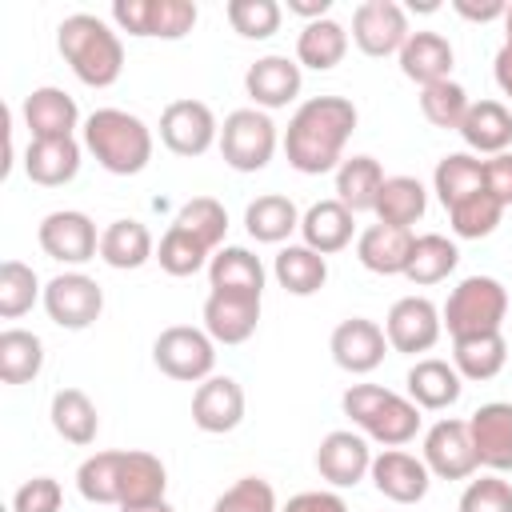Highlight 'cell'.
<instances>
[{
    "instance_id": "cell-37",
    "label": "cell",
    "mask_w": 512,
    "mask_h": 512,
    "mask_svg": "<svg viewBox=\"0 0 512 512\" xmlns=\"http://www.w3.org/2000/svg\"><path fill=\"white\" fill-rule=\"evenodd\" d=\"M460 264V248L456 240L440 236V232H424L412 240V256H408V268H404V280H412L416 288H428V284H440L456 272Z\"/></svg>"
},
{
    "instance_id": "cell-4",
    "label": "cell",
    "mask_w": 512,
    "mask_h": 512,
    "mask_svg": "<svg viewBox=\"0 0 512 512\" xmlns=\"http://www.w3.org/2000/svg\"><path fill=\"white\" fill-rule=\"evenodd\" d=\"M340 408L368 440L384 448H404L420 432V408L408 396L380 388V384H352L340 396Z\"/></svg>"
},
{
    "instance_id": "cell-9",
    "label": "cell",
    "mask_w": 512,
    "mask_h": 512,
    "mask_svg": "<svg viewBox=\"0 0 512 512\" xmlns=\"http://www.w3.org/2000/svg\"><path fill=\"white\" fill-rule=\"evenodd\" d=\"M44 312L56 328L84 332L104 312V288L88 272H60L44 284Z\"/></svg>"
},
{
    "instance_id": "cell-29",
    "label": "cell",
    "mask_w": 512,
    "mask_h": 512,
    "mask_svg": "<svg viewBox=\"0 0 512 512\" xmlns=\"http://www.w3.org/2000/svg\"><path fill=\"white\" fill-rule=\"evenodd\" d=\"M208 288L212 292H244V296H264V264L256 252L240 244H224L208 260Z\"/></svg>"
},
{
    "instance_id": "cell-56",
    "label": "cell",
    "mask_w": 512,
    "mask_h": 512,
    "mask_svg": "<svg viewBox=\"0 0 512 512\" xmlns=\"http://www.w3.org/2000/svg\"><path fill=\"white\" fill-rule=\"evenodd\" d=\"M328 8H332V0H288V12L304 16L308 24H312V20H324V16H328Z\"/></svg>"
},
{
    "instance_id": "cell-55",
    "label": "cell",
    "mask_w": 512,
    "mask_h": 512,
    "mask_svg": "<svg viewBox=\"0 0 512 512\" xmlns=\"http://www.w3.org/2000/svg\"><path fill=\"white\" fill-rule=\"evenodd\" d=\"M492 76H496V88L508 96V108H512V44L504 40L496 60H492Z\"/></svg>"
},
{
    "instance_id": "cell-58",
    "label": "cell",
    "mask_w": 512,
    "mask_h": 512,
    "mask_svg": "<svg viewBox=\"0 0 512 512\" xmlns=\"http://www.w3.org/2000/svg\"><path fill=\"white\" fill-rule=\"evenodd\" d=\"M504 40L512 44V4H508V12H504Z\"/></svg>"
},
{
    "instance_id": "cell-12",
    "label": "cell",
    "mask_w": 512,
    "mask_h": 512,
    "mask_svg": "<svg viewBox=\"0 0 512 512\" xmlns=\"http://www.w3.org/2000/svg\"><path fill=\"white\" fill-rule=\"evenodd\" d=\"M160 140L168 152L176 156H204L216 140H220V124H216V112L204 104V100H172L164 112H160Z\"/></svg>"
},
{
    "instance_id": "cell-42",
    "label": "cell",
    "mask_w": 512,
    "mask_h": 512,
    "mask_svg": "<svg viewBox=\"0 0 512 512\" xmlns=\"http://www.w3.org/2000/svg\"><path fill=\"white\" fill-rule=\"evenodd\" d=\"M120 464H124V448L112 452H92L80 468H76V488L88 504H116L120 508Z\"/></svg>"
},
{
    "instance_id": "cell-44",
    "label": "cell",
    "mask_w": 512,
    "mask_h": 512,
    "mask_svg": "<svg viewBox=\"0 0 512 512\" xmlns=\"http://www.w3.org/2000/svg\"><path fill=\"white\" fill-rule=\"evenodd\" d=\"M36 300H44L40 276L24 260H4L0 264V316L20 320L24 312H32Z\"/></svg>"
},
{
    "instance_id": "cell-53",
    "label": "cell",
    "mask_w": 512,
    "mask_h": 512,
    "mask_svg": "<svg viewBox=\"0 0 512 512\" xmlns=\"http://www.w3.org/2000/svg\"><path fill=\"white\" fill-rule=\"evenodd\" d=\"M280 512H348V504H344L340 492L312 488V492H296V496H288V504H284Z\"/></svg>"
},
{
    "instance_id": "cell-10",
    "label": "cell",
    "mask_w": 512,
    "mask_h": 512,
    "mask_svg": "<svg viewBox=\"0 0 512 512\" xmlns=\"http://www.w3.org/2000/svg\"><path fill=\"white\" fill-rule=\"evenodd\" d=\"M36 240L44 248L48 260L56 264H88L92 256H100V236H96V224L88 212L80 208H56L40 220L36 228Z\"/></svg>"
},
{
    "instance_id": "cell-54",
    "label": "cell",
    "mask_w": 512,
    "mask_h": 512,
    "mask_svg": "<svg viewBox=\"0 0 512 512\" xmlns=\"http://www.w3.org/2000/svg\"><path fill=\"white\" fill-rule=\"evenodd\" d=\"M452 8H456V16H464V20H472V24H488V20H504V12H508V4L504 0H452Z\"/></svg>"
},
{
    "instance_id": "cell-47",
    "label": "cell",
    "mask_w": 512,
    "mask_h": 512,
    "mask_svg": "<svg viewBox=\"0 0 512 512\" xmlns=\"http://www.w3.org/2000/svg\"><path fill=\"white\" fill-rule=\"evenodd\" d=\"M172 224H180V228L192 232L208 252H216V248L224 244V232H228V212H224V204L212 200V196H192V200L176 212Z\"/></svg>"
},
{
    "instance_id": "cell-51",
    "label": "cell",
    "mask_w": 512,
    "mask_h": 512,
    "mask_svg": "<svg viewBox=\"0 0 512 512\" xmlns=\"http://www.w3.org/2000/svg\"><path fill=\"white\" fill-rule=\"evenodd\" d=\"M64 488L52 476H32L12 492V512H60Z\"/></svg>"
},
{
    "instance_id": "cell-7",
    "label": "cell",
    "mask_w": 512,
    "mask_h": 512,
    "mask_svg": "<svg viewBox=\"0 0 512 512\" xmlns=\"http://www.w3.org/2000/svg\"><path fill=\"white\" fill-rule=\"evenodd\" d=\"M152 364L168 376V380H184V384H200L208 376H216V340L204 328L192 324H172L152 340Z\"/></svg>"
},
{
    "instance_id": "cell-5",
    "label": "cell",
    "mask_w": 512,
    "mask_h": 512,
    "mask_svg": "<svg viewBox=\"0 0 512 512\" xmlns=\"http://www.w3.org/2000/svg\"><path fill=\"white\" fill-rule=\"evenodd\" d=\"M504 316H508V288L496 276H464L448 292V304L440 308V320L452 340L500 332Z\"/></svg>"
},
{
    "instance_id": "cell-16",
    "label": "cell",
    "mask_w": 512,
    "mask_h": 512,
    "mask_svg": "<svg viewBox=\"0 0 512 512\" xmlns=\"http://www.w3.org/2000/svg\"><path fill=\"white\" fill-rule=\"evenodd\" d=\"M316 472L320 480H328L332 488H356L368 472H372V448L364 432L352 428H336L320 440L316 448Z\"/></svg>"
},
{
    "instance_id": "cell-57",
    "label": "cell",
    "mask_w": 512,
    "mask_h": 512,
    "mask_svg": "<svg viewBox=\"0 0 512 512\" xmlns=\"http://www.w3.org/2000/svg\"><path fill=\"white\" fill-rule=\"evenodd\" d=\"M120 512H176L168 500H156V504H136V508H120Z\"/></svg>"
},
{
    "instance_id": "cell-13",
    "label": "cell",
    "mask_w": 512,
    "mask_h": 512,
    "mask_svg": "<svg viewBox=\"0 0 512 512\" xmlns=\"http://www.w3.org/2000/svg\"><path fill=\"white\" fill-rule=\"evenodd\" d=\"M420 460L428 464V472L436 480H468L480 460H476V448H472V432H468V420H456V416H444L436 420L428 432H424V452Z\"/></svg>"
},
{
    "instance_id": "cell-3",
    "label": "cell",
    "mask_w": 512,
    "mask_h": 512,
    "mask_svg": "<svg viewBox=\"0 0 512 512\" xmlns=\"http://www.w3.org/2000/svg\"><path fill=\"white\" fill-rule=\"evenodd\" d=\"M84 148L112 176H136L152 160V128L124 108H96L84 116Z\"/></svg>"
},
{
    "instance_id": "cell-28",
    "label": "cell",
    "mask_w": 512,
    "mask_h": 512,
    "mask_svg": "<svg viewBox=\"0 0 512 512\" xmlns=\"http://www.w3.org/2000/svg\"><path fill=\"white\" fill-rule=\"evenodd\" d=\"M396 60H400V72H404L412 84L428 88V84L452 80V60H456V52H452L448 36H440V32H412Z\"/></svg>"
},
{
    "instance_id": "cell-38",
    "label": "cell",
    "mask_w": 512,
    "mask_h": 512,
    "mask_svg": "<svg viewBox=\"0 0 512 512\" xmlns=\"http://www.w3.org/2000/svg\"><path fill=\"white\" fill-rule=\"evenodd\" d=\"M48 416H52L56 436L68 440V444H76V448H88V444L96 440V432H100L96 404H92L88 392H80V388H60V392L52 396Z\"/></svg>"
},
{
    "instance_id": "cell-1",
    "label": "cell",
    "mask_w": 512,
    "mask_h": 512,
    "mask_svg": "<svg viewBox=\"0 0 512 512\" xmlns=\"http://www.w3.org/2000/svg\"><path fill=\"white\" fill-rule=\"evenodd\" d=\"M356 104L348 96H308L288 128H284V156L304 176H324L344 164V144L356 132Z\"/></svg>"
},
{
    "instance_id": "cell-2",
    "label": "cell",
    "mask_w": 512,
    "mask_h": 512,
    "mask_svg": "<svg viewBox=\"0 0 512 512\" xmlns=\"http://www.w3.org/2000/svg\"><path fill=\"white\" fill-rule=\"evenodd\" d=\"M56 48L64 56V64L72 68V76L88 88H112L124 72V44L120 32L92 16V12H72L60 20L56 28Z\"/></svg>"
},
{
    "instance_id": "cell-34",
    "label": "cell",
    "mask_w": 512,
    "mask_h": 512,
    "mask_svg": "<svg viewBox=\"0 0 512 512\" xmlns=\"http://www.w3.org/2000/svg\"><path fill=\"white\" fill-rule=\"evenodd\" d=\"M272 276L288 296H316L328 280V256L312 252L308 244H288L276 252Z\"/></svg>"
},
{
    "instance_id": "cell-41",
    "label": "cell",
    "mask_w": 512,
    "mask_h": 512,
    "mask_svg": "<svg viewBox=\"0 0 512 512\" xmlns=\"http://www.w3.org/2000/svg\"><path fill=\"white\" fill-rule=\"evenodd\" d=\"M44 368V340L28 328H4L0 332V380L4 384H28Z\"/></svg>"
},
{
    "instance_id": "cell-23",
    "label": "cell",
    "mask_w": 512,
    "mask_h": 512,
    "mask_svg": "<svg viewBox=\"0 0 512 512\" xmlns=\"http://www.w3.org/2000/svg\"><path fill=\"white\" fill-rule=\"evenodd\" d=\"M404 384H408V400H412L420 412H444V408H452V404L460 400V392H464V376L456 372V364H448V360H440V356L416 360V364L408 368Z\"/></svg>"
},
{
    "instance_id": "cell-32",
    "label": "cell",
    "mask_w": 512,
    "mask_h": 512,
    "mask_svg": "<svg viewBox=\"0 0 512 512\" xmlns=\"http://www.w3.org/2000/svg\"><path fill=\"white\" fill-rule=\"evenodd\" d=\"M432 192L444 204V212L472 200L476 192H484V160L472 152H448L432 172Z\"/></svg>"
},
{
    "instance_id": "cell-20",
    "label": "cell",
    "mask_w": 512,
    "mask_h": 512,
    "mask_svg": "<svg viewBox=\"0 0 512 512\" xmlns=\"http://www.w3.org/2000/svg\"><path fill=\"white\" fill-rule=\"evenodd\" d=\"M300 88H304V72L288 56H260L244 72V92L252 96V108H260V112L288 108L300 96Z\"/></svg>"
},
{
    "instance_id": "cell-43",
    "label": "cell",
    "mask_w": 512,
    "mask_h": 512,
    "mask_svg": "<svg viewBox=\"0 0 512 512\" xmlns=\"http://www.w3.org/2000/svg\"><path fill=\"white\" fill-rule=\"evenodd\" d=\"M468 108H472V100H468L464 84H456V80H440V84L420 88V112H424V120H428L432 128L460 132Z\"/></svg>"
},
{
    "instance_id": "cell-48",
    "label": "cell",
    "mask_w": 512,
    "mask_h": 512,
    "mask_svg": "<svg viewBox=\"0 0 512 512\" xmlns=\"http://www.w3.org/2000/svg\"><path fill=\"white\" fill-rule=\"evenodd\" d=\"M224 16H228L232 32H240L244 40H268L280 32L284 8L276 0H228Z\"/></svg>"
},
{
    "instance_id": "cell-45",
    "label": "cell",
    "mask_w": 512,
    "mask_h": 512,
    "mask_svg": "<svg viewBox=\"0 0 512 512\" xmlns=\"http://www.w3.org/2000/svg\"><path fill=\"white\" fill-rule=\"evenodd\" d=\"M156 260H160V268L168 276H196L200 268H208L212 252L192 232H184L180 224H168V232L156 244Z\"/></svg>"
},
{
    "instance_id": "cell-11",
    "label": "cell",
    "mask_w": 512,
    "mask_h": 512,
    "mask_svg": "<svg viewBox=\"0 0 512 512\" xmlns=\"http://www.w3.org/2000/svg\"><path fill=\"white\" fill-rule=\"evenodd\" d=\"M412 28H408V12L396 0H364L352 12V44L364 56H400V48L408 44Z\"/></svg>"
},
{
    "instance_id": "cell-33",
    "label": "cell",
    "mask_w": 512,
    "mask_h": 512,
    "mask_svg": "<svg viewBox=\"0 0 512 512\" xmlns=\"http://www.w3.org/2000/svg\"><path fill=\"white\" fill-rule=\"evenodd\" d=\"M384 168L376 156H344L336 168V200L356 216V212H376V196L384 188Z\"/></svg>"
},
{
    "instance_id": "cell-30",
    "label": "cell",
    "mask_w": 512,
    "mask_h": 512,
    "mask_svg": "<svg viewBox=\"0 0 512 512\" xmlns=\"http://www.w3.org/2000/svg\"><path fill=\"white\" fill-rule=\"evenodd\" d=\"M100 260L116 272H132V268H144L148 260H156V244H152V232L124 216V220H112L104 232H100Z\"/></svg>"
},
{
    "instance_id": "cell-15",
    "label": "cell",
    "mask_w": 512,
    "mask_h": 512,
    "mask_svg": "<svg viewBox=\"0 0 512 512\" xmlns=\"http://www.w3.org/2000/svg\"><path fill=\"white\" fill-rule=\"evenodd\" d=\"M328 352H332V360H336L344 372L368 376V372H376V368L384 364L388 336H384V328H380L376 320H368V316H348V320H340V324L332 328Z\"/></svg>"
},
{
    "instance_id": "cell-24",
    "label": "cell",
    "mask_w": 512,
    "mask_h": 512,
    "mask_svg": "<svg viewBox=\"0 0 512 512\" xmlns=\"http://www.w3.org/2000/svg\"><path fill=\"white\" fill-rule=\"evenodd\" d=\"M80 152L84 148L76 144V136H64V140H28V148H24V172L40 188H64L80 172Z\"/></svg>"
},
{
    "instance_id": "cell-25",
    "label": "cell",
    "mask_w": 512,
    "mask_h": 512,
    "mask_svg": "<svg viewBox=\"0 0 512 512\" xmlns=\"http://www.w3.org/2000/svg\"><path fill=\"white\" fill-rule=\"evenodd\" d=\"M300 236L312 252L320 256H332V252H344L356 236V216L332 196V200H316L308 204V212L300 216Z\"/></svg>"
},
{
    "instance_id": "cell-39",
    "label": "cell",
    "mask_w": 512,
    "mask_h": 512,
    "mask_svg": "<svg viewBox=\"0 0 512 512\" xmlns=\"http://www.w3.org/2000/svg\"><path fill=\"white\" fill-rule=\"evenodd\" d=\"M428 212V192L416 176H388L380 196H376V224H392V228H408Z\"/></svg>"
},
{
    "instance_id": "cell-36",
    "label": "cell",
    "mask_w": 512,
    "mask_h": 512,
    "mask_svg": "<svg viewBox=\"0 0 512 512\" xmlns=\"http://www.w3.org/2000/svg\"><path fill=\"white\" fill-rule=\"evenodd\" d=\"M300 208L288 200V196H280V192H264V196H256L248 208H244V228H248V236L256 240V244H284L296 228H300Z\"/></svg>"
},
{
    "instance_id": "cell-49",
    "label": "cell",
    "mask_w": 512,
    "mask_h": 512,
    "mask_svg": "<svg viewBox=\"0 0 512 512\" xmlns=\"http://www.w3.org/2000/svg\"><path fill=\"white\" fill-rule=\"evenodd\" d=\"M212 512H280V504H276V488L264 476H240L232 488L216 496Z\"/></svg>"
},
{
    "instance_id": "cell-21",
    "label": "cell",
    "mask_w": 512,
    "mask_h": 512,
    "mask_svg": "<svg viewBox=\"0 0 512 512\" xmlns=\"http://www.w3.org/2000/svg\"><path fill=\"white\" fill-rule=\"evenodd\" d=\"M20 116H24V128H28L32 140H64V136H72L76 128H84L76 100H72L64 88H52V84L32 88V92L24 96Z\"/></svg>"
},
{
    "instance_id": "cell-8",
    "label": "cell",
    "mask_w": 512,
    "mask_h": 512,
    "mask_svg": "<svg viewBox=\"0 0 512 512\" xmlns=\"http://www.w3.org/2000/svg\"><path fill=\"white\" fill-rule=\"evenodd\" d=\"M192 0H112V20L128 36L144 40H184L196 28Z\"/></svg>"
},
{
    "instance_id": "cell-14",
    "label": "cell",
    "mask_w": 512,
    "mask_h": 512,
    "mask_svg": "<svg viewBox=\"0 0 512 512\" xmlns=\"http://www.w3.org/2000/svg\"><path fill=\"white\" fill-rule=\"evenodd\" d=\"M440 332H444V320H440V308L428 296H404L384 316L388 348L404 352V356H420V352L436 348Z\"/></svg>"
},
{
    "instance_id": "cell-19",
    "label": "cell",
    "mask_w": 512,
    "mask_h": 512,
    "mask_svg": "<svg viewBox=\"0 0 512 512\" xmlns=\"http://www.w3.org/2000/svg\"><path fill=\"white\" fill-rule=\"evenodd\" d=\"M244 420V388L232 376H208L192 392V424L208 436H224Z\"/></svg>"
},
{
    "instance_id": "cell-40",
    "label": "cell",
    "mask_w": 512,
    "mask_h": 512,
    "mask_svg": "<svg viewBox=\"0 0 512 512\" xmlns=\"http://www.w3.org/2000/svg\"><path fill=\"white\" fill-rule=\"evenodd\" d=\"M508 360V344L500 332H480V336H460L452 340V364L464 380H492L500 376Z\"/></svg>"
},
{
    "instance_id": "cell-31",
    "label": "cell",
    "mask_w": 512,
    "mask_h": 512,
    "mask_svg": "<svg viewBox=\"0 0 512 512\" xmlns=\"http://www.w3.org/2000/svg\"><path fill=\"white\" fill-rule=\"evenodd\" d=\"M168 492V468L160 456L140 452V448H124V464H120V508H136V504H156Z\"/></svg>"
},
{
    "instance_id": "cell-6",
    "label": "cell",
    "mask_w": 512,
    "mask_h": 512,
    "mask_svg": "<svg viewBox=\"0 0 512 512\" xmlns=\"http://www.w3.org/2000/svg\"><path fill=\"white\" fill-rule=\"evenodd\" d=\"M216 144H220V156H224L228 168H236V172H260L276 156L280 132H276V124H272L268 112H260V108H236V112L224 116Z\"/></svg>"
},
{
    "instance_id": "cell-52",
    "label": "cell",
    "mask_w": 512,
    "mask_h": 512,
    "mask_svg": "<svg viewBox=\"0 0 512 512\" xmlns=\"http://www.w3.org/2000/svg\"><path fill=\"white\" fill-rule=\"evenodd\" d=\"M484 188L504 208H512V152H500V156H488L484 160Z\"/></svg>"
},
{
    "instance_id": "cell-35",
    "label": "cell",
    "mask_w": 512,
    "mask_h": 512,
    "mask_svg": "<svg viewBox=\"0 0 512 512\" xmlns=\"http://www.w3.org/2000/svg\"><path fill=\"white\" fill-rule=\"evenodd\" d=\"M348 52V28L332 16L324 20H312L300 28L296 36V64L300 68H312V72H332Z\"/></svg>"
},
{
    "instance_id": "cell-18",
    "label": "cell",
    "mask_w": 512,
    "mask_h": 512,
    "mask_svg": "<svg viewBox=\"0 0 512 512\" xmlns=\"http://www.w3.org/2000/svg\"><path fill=\"white\" fill-rule=\"evenodd\" d=\"M468 432H472V448L480 468L488 472H512V404L508 400H492L480 404L468 416Z\"/></svg>"
},
{
    "instance_id": "cell-26",
    "label": "cell",
    "mask_w": 512,
    "mask_h": 512,
    "mask_svg": "<svg viewBox=\"0 0 512 512\" xmlns=\"http://www.w3.org/2000/svg\"><path fill=\"white\" fill-rule=\"evenodd\" d=\"M412 232L408 228H392V224H368L356 236V260L376 272V276H404L408 256H412Z\"/></svg>"
},
{
    "instance_id": "cell-50",
    "label": "cell",
    "mask_w": 512,
    "mask_h": 512,
    "mask_svg": "<svg viewBox=\"0 0 512 512\" xmlns=\"http://www.w3.org/2000/svg\"><path fill=\"white\" fill-rule=\"evenodd\" d=\"M460 512H512V484L500 472L468 480L460 492Z\"/></svg>"
},
{
    "instance_id": "cell-27",
    "label": "cell",
    "mask_w": 512,
    "mask_h": 512,
    "mask_svg": "<svg viewBox=\"0 0 512 512\" xmlns=\"http://www.w3.org/2000/svg\"><path fill=\"white\" fill-rule=\"evenodd\" d=\"M460 140L468 144V152L480 156H500L512 148V108L504 100H472L464 124H460Z\"/></svg>"
},
{
    "instance_id": "cell-46",
    "label": "cell",
    "mask_w": 512,
    "mask_h": 512,
    "mask_svg": "<svg viewBox=\"0 0 512 512\" xmlns=\"http://www.w3.org/2000/svg\"><path fill=\"white\" fill-rule=\"evenodd\" d=\"M500 216H504V204L484 188L472 200L456 204L448 212V224H452V236H460V240H484L500 228Z\"/></svg>"
},
{
    "instance_id": "cell-22",
    "label": "cell",
    "mask_w": 512,
    "mask_h": 512,
    "mask_svg": "<svg viewBox=\"0 0 512 512\" xmlns=\"http://www.w3.org/2000/svg\"><path fill=\"white\" fill-rule=\"evenodd\" d=\"M204 332L216 344H244L252 340L256 324H260V296H244V292H208L204 300Z\"/></svg>"
},
{
    "instance_id": "cell-17",
    "label": "cell",
    "mask_w": 512,
    "mask_h": 512,
    "mask_svg": "<svg viewBox=\"0 0 512 512\" xmlns=\"http://www.w3.org/2000/svg\"><path fill=\"white\" fill-rule=\"evenodd\" d=\"M368 480L376 484V492L392 504H420L432 488V472L420 456L404 452V448H384L380 456H372V472Z\"/></svg>"
}]
</instances>
